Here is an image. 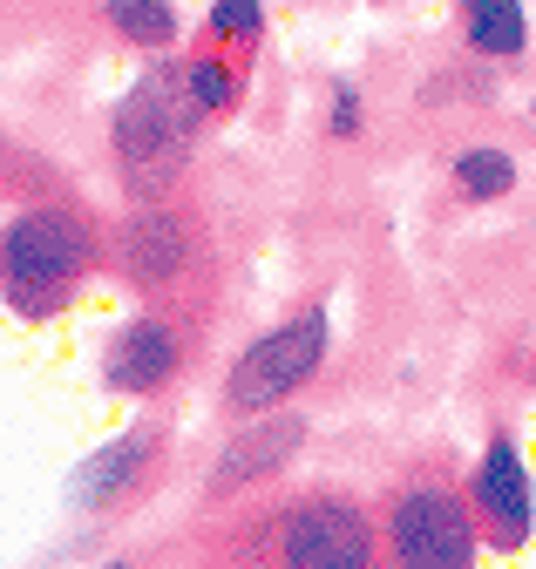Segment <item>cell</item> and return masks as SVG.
I'll return each instance as SVG.
<instances>
[{
	"instance_id": "1",
	"label": "cell",
	"mask_w": 536,
	"mask_h": 569,
	"mask_svg": "<svg viewBox=\"0 0 536 569\" xmlns=\"http://www.w3.org/2000/svg\"><path fill=\"white\" fill-rule=\"evenodd\" d=\"M96 271H109V224H96L82 203L34 197L0 218V306L21 326L76 312Z\"/></svg>"
},
{
	"instance_id": "2",
	"label": "cell",
	"mask_w": 536,
	"mask_h": 569,
	"mask_svg": "<svg viewBox=\"0 0 536 569\" xmlns=\"http://www.w3.org/2000/svg\"><path fill=\"white\" fill-rule=\"evenodd\" d=\"M211 122L190 109L183 82H177V61L157 54L137 82H129L109 109V163L129 203H163L183 197L190 157H197V136Z\"/></svg>"
},
{
	"instance_id": "3",
	"label": "cell",
	"mask_w": 536,
	"mask_h": 569,
	"mask_svg": "<svg viewBox=\"0 0 536 569\" xmlns=\"http://www.w3.org/2000/svg\"><path fill=\"white\" fill-rule=\"evenodd\" d=\"M211 271V231L183 203H122V218L109 224V278L122 292H137L143 306H177L190 299Z\"/></svg>"
},
{
	"instance_id": "4",
	"label": "cell",
	"mask_w": 536,
	"mask_h": 569,
	"mask_svg": "<svg viewBox=\"0 0 536 569\" xmlns=\"http://www.w3.org/2000/svg\"><path fill=\"white\" fill-rule=\"evenodd\" d=\"M380 542H387V569H476L489 549L476 529L468 481H455L441 468H421V475L387 488Z\"/></svg>"
},
{
	"instance_id": "5",
	"label": "cell",
	"mask_w": 536,
	"mask_h": 569,
	"mask_svg": "<svg viewBox=\"0 0 536 569\" xmlns=\"http://www.w3.org/2000/svg\"><path fill=\"white\" fill-rule=\"evenodd\" d=\"M258 556L265 569H387L380 516L347 488H312L279 502L258 529Z\"/></svg>"
},
{
	"instance_id": "6",
	"label": "cell",
	"mask_w": 536,
	"mask_h": 569,
	"mask_svg": "<svg viewBox=\"0 0 536 569\" xmlns=\"http://www.w3.org/2000/svg\"><path fill=\"white\" fill-rule=\"evenodd\" d=\"M326 360H332V312H326V299L292 306L251 346H238V360L225 367V413L231 420H258V413L299 407V393L326 373Z\"/></svg>"
},
{
	"instance_id": "7",
	"label": "cell",
	"mask_w": 536,
	"mask_h": 569,
	"mask_svg": "<svg viewBox=\"0 0 536 569\" xmlns=\"http://www.w3.org/2000/svg\"><path fill=\"white\" fill-rule=\"evenodd\" d=\"M183 367H190V319L177 306H137L102 339V360H96L116 400H157L183 380Z\"/></svg>"
},
{
	"instance_id": "8",
	"label": "cell",
	"mask_w": 536,
	"mask_h": 569,
	"mask_svg": "<svg viewBox=\"0 0 536 569\" xmlns=\"http://www.w3.org/2000/svg\"><path fill=\"white\" fill-rule=\"evenodd\" d=\"M163 461H170V435H163L157 420L122 427V435H109L89 461H76V475H69V509L82 522L129 516L163 481Z\"/></svg>"
},
{
	"instance_id": "9",
	"label": "cell",
	"mask_w": 536,
	"mask_h": 569,
	"mask_svg": "<svg viewBox=\"0 0 536 569\" xmlns=\"http://www.w3.org/2000/svg\"><path fill=\"white\" fill-rule=\"evenodd\" d=\"M312 441V420L299 407H279V413H258V420H238L225 448L211 455V475H205V495L211 502H238V495H258V488H272L299 448Z\"/></svg>"
},
{
	"instance_id": "10",
	"label": "cell",
	"mask_w": 536,
	"mask_h": 569,
	"mask_svg": "<svg viewBox=\"0 0 536 569\" xmlns=\"http://www.w3.org/2000/svg\"><path fill=\"white\" fill-rule=\"evenodd\" d=\"M468 502H476V529L496 556H516L536 536V475H529L509 427H496L483 441L476 475H468Z\"/></svg>"
},
{
	"instance_id": "11",
	"label": "cell",
	"mask_w": 536,
	"mask_h": 569,
	"mask_svg": "<svg viewBox=\"0 0 536 569\" xmlns=\"http://www.w3.org/2000/svg\"><path fill=\"white\" fill-rule=\"evenodd\" d=\"M177 82H183V96H190L197 116L218 122V116H231L245 102V54H225V48L197 41L190 54H177Z\"/></svg>"
},
{
	"instance_id": "12",
	"label": "cell",
	"mask_w": 536,
	"mask_h": 569,
	"mask_svg": "<svg viewBox=\"0 0 536 569\" xmlns=\"http://www.w3.org/2000/svg\"><path fill=\"white\" fill-rule=\"evenodd\" d=\"M102 28L122 41V48H137V54H170L183 41V14H177V0H102Z\"/></svg>"
},
{
	"instance_id": "13",
	"label": "cell",
	"mask_w": 536,
	"mask_h": 569,
	"mask_svg": "<svg viewBox=\"0 0 536 569\" xmlns=\"http://www.w3.org/2000/svg\"><path fill=\"white\" fill-rule=\"evenodd\" d=\"M461 8V41L489 54V61H516L529 48V8L523 0H455Z\"/></svg>"
},
{
	"instance_id": "14",
	"label": "cell",
	"mask_w": 536,
	"mask_h": 569,
	"mask_svg": "<svg viewBox=\"0 0 536 569\" xmlns=\"http://www.w3.org/2000/svg\"><path fill=\"white\" fill-rule=\"evenodd\" d=\"M448 177H455V197L461 203H496V197H509L516 190V157L509 150H496V142H468V150L448 163Z\"/></svg>"
},
{
	"instance_id": "15",
	"label": "cell",
	"mask_w": 536,
	"mask_h": 569,
	"mask_svg": "<svg viewBox=\"0 0 536 569\" xmlns=\"http://www.w3.org/2000/svg\"><path fill=\"white\" fill-rule=\"evenodd\" d=\"M205 48H225V54H251L265 41V0H211L205 8Z\"/></svg>"
},
{
	"instance_id": "16",
	"label": "cell",
	"mask_w": 536,
	"mask_h": 569,
	"mask_svg": "<svg viewBox=\"0 0 536 569\" xmlns=\"http://www.w3.org/2000/svg\"><path fill=\"white\" fill-rule=\"evenodd\" d=\"M360 122H367V96H360L354 82H332V109H326V136H332V142H354V136H360Z\"/></svg>"
},
{
	"instance_id": "17",
	"label": "cell",
	"mask_w": 536,
	"mask_h": 569,
	"mask_svg": "<svg viewBox=\"0 0 536 569\" xmlns=\"http://www.w3.org/2000/svg\"><path fill=\"white\" fill-rule=\"evenodd\" d=\"M96 569H137V562H129V556H109V562H96Z\"/></svg>"
}]
</instances>
